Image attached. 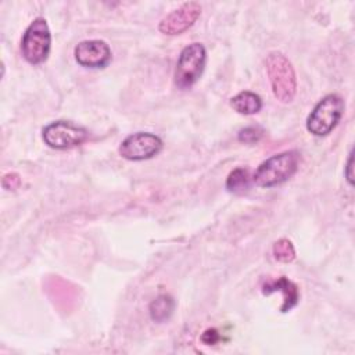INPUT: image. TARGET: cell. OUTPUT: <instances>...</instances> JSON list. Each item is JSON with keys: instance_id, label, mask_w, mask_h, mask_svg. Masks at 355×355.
<instances>
[{"instance_id": "12", "label": "cell", "mask_w": 355, "mask_h": 355, "mask_svg": "<svg viewBox=\"0 0 355 355\" xmlns=\"http://www.w3.org/2000/svg\"><path fill=\"white\" fill-rule=\"evenodd\" d=\"M173 308H175L173 298L168 294H159L151 301L148 306L150 318L157 323H164L171 318Z\"/></svg>"}, {"instance_id": "2", "label": "cell", "mask_w": 355, "mask_h": 355, "mask_svg": "<svg viewBox=\"0 0 355 355\" xmlns=\"http://www.w3.org/2000/svg\"><path fill=\"white\" fill-rule=\"evenodd\" d=\"M300 157L295 151H283L263 161L255 171L252 180L259 187H273L288 180L298 168Z\"/></svg>"}, {"instance_id": "4", "label": "cell", "mask_w": 355, "mask_h": 355, "mask_svg": "<svg viewBox=\"0 0 355 355\" xmlns=\"http://www.w3.org/2000/svg\"><path fill=\"white\" fill-rule=\"evenodd\" d=\"M51 47V33L44 18H36L31 25L26 28L22 42H21V51L24 58L32 64L39 65L44 62L49 57Z\"/></svg>"}, {"instance_id": "11", "label": "cell", "mask_w": 355, "mask_h": 355, "mask_svg": "<svg viewBox=\"0 0 355 355\" xmlns=\"http://www.w3.org/2000/svg\"><path fill=\"white\" fill-rule=\"evenodd\" d=\"M230 105L239 114L254 115V114L261 111L262 100L257 93L250 92V90H244V92L237 93L234 97H232Z\"/></svg>"}, {"instance_id": "14", "label": "cell", "mask_w": 355, "mask_h": 355, "mask_svg": "<svg viewBox=\"0 0 355 355\" xmlns=\"http://www.w3.org/2000/svg\"><path fill=\"white\" fill-rule=\"evenodd\" d=\"M273 257L279 262H291L295 258V250L288 239H280L273 244Z\"/></svg>"}, {"instance_id": "9", "label": "cell", "mask_w": 355, "mask_h": 355, "mask_svg": "<svg viewBox=\"0 0 355 355\" xmlns=\"http://www.w3.org/2000/svg\"><path fill=\"white\" fill-rule=\"evenodd\" d=\"M73 55L76 62L85 68H104L111 61V49L104 40H83L76 44Z\"/></svg>"}, {"instance_id": "7", "label": "cell", "mask_w": 355, "mask_h": 355, "mask_svg": "<svg viewBox=\"0 0 355 355\" xmlns=\"http://www.w3.org/2000/svg\"><path fill=\"white\" fill-rule=\"evenodd\" d=\"M162 148V140L150 132L129 135L119 146V155L129 161H144L157 155Z\"/></svg>"}, {"instance_id": "18", "label": "cell", "mask_w": 355, "mask_h": 355, "mask_svg": "<svg viewBox=\"0 0 355 355\" xmlns=\"http://www.w3.org/2000/svg\"><path fill=\"white\" fill-rule=\"evenodd\" d=\"M354 154L352 151L349 153V157H348V161H347V165H345V171H344V175H345V179L348 182L349 186L354 184Z\"/></svg>"}, {"instance_id": "16", "label": "cell", "mask_w": 355, "mask_h": 355, "mask_svg": "<svg viewBox=\"0 0 355 355\" xmlns=\"http://www.w3.org/2000/svg\"><path fill=\"white\" fill-rule=\"evenodd\" d=\"M219 340H220V334L216 329H207L201 336V341L205 345H215Z\"/></svg>"}, {"instance_id": "10", "label": "cell", "mask_w": 355, "mask_h": 355, "mask_svg": "<svg viewBox=\"0 0 355 355\" xmlns=\"http://www.w3.org/2000/svg\"><path fill=\"white\" fill-rule=\"evenodd\" d=\"M276 291L283 294V304L280 306L282 312H288L298 304V300H300L298 287L295 283L288 280L286 276H280L277 279H269L262 284L263 294L269 295Z\"/></svg>"}, {"instance_id": "8", "label": "cell", "mask_w": 355, "mask_h": 355, "mask_svg": "<svg viewBox=\"0 0 355 355\" xmlns=\"http://www.w3.org/2000/svg\"><path fill=\"white\" fill-rule=\"evenodd\" d=\"M200 15H201V6L197 1L183 3L180 7L172 10L169 14H166L161 19L158 29L164 35H169V36L180 35L186 32L189 28H191Z\"/></svg>"}, {"instance_id": "3", "label": "cell", "mask_w": 355, "mask_h": 355, "mask_svg": "<svg viewBox=\"0 0 355 355\" xmlns=\"http://www.w3.org/2000/svg\"><path fill=\"white\" fill-rule=\"evenodd\" d=\"M344 112V100L338 94L324 96L306 118V129L313 136L329 135L340 122Z\"/></svg>"}, {"instance_id": "13", "label": "cell", "mask_w": 355, "mask_h": 355, "mask_svg": "<svg viewBox=\"0 0 355 355\" xmlns=\"http://www.w3.org/2000/svg\"><path fill=\"white\" fill-rule=\"evenodd\" d=\"M250 187V172L245 168L233 169L226 179V189L230 193H244Z\"/></svg>"}, {"instance_id": "1", "label": "cell", "mask_w": 355, "mask_h": 355, "mask_svg": "<svg viewBox=\"0 0 355 355\" xmlns=\"http://www.w3.org/2000/svg\"><path fill=\"white\" fill-rule=\"evenodd\" d=\"M265 65L273 96L282 103L293 101L297 93V78L290 60L280 51H270Z\"/></svg>"}, {"instance_id": "5", "label": "cell", "mask_w": 355, "mask_h": 355, "mask_svg": "<svg viewBox=\"0 0 355 355\" xmlns=\"http://www.w3.org/2000/svg\"><path fill=\"white\" fill-rule=\"evenodd\" d=\"M207 61V51L201 43L186 46L178 58L175 68V85L179 89L191 87L201 76Z\"/></svg>"}, {"instance_id": "17", "label": "cell", "mask_w": 355, "mask_h": 355, "mask_svg": "<svg viewBox=\"0 0 355 355\" xmlns=\"http://www.w3.org/2000/svg\"><path fill=\"white\" fill-rule=\"evenodd\" d=\"M19 182H21V179H19V176L17 173H7V175L3 176L1 184L7 190H14V189H17L19 186Z\"/></svg>"}, {"instance_id": "6", "label": "cell", "mask_w": 355, "mask_h": 355, "mask_svg": "<svg viewBox=\"0 0 355 355\" xmlns=\"http://www.w3.org/2000/svg\"><path fill=\"white\" fill-rule=\"evenodd\" d=\"M87 130L71 121H54L43 132V141L55 150H67L82 144L87 139Z\"/></svg>"}, {"instance_id": "15", "label": "cell", "mask_w": 355, "mask_h": 355, "mask_svg": "<svg viewBox=\"0 0 355 355\" xmlns=\"http://www.w3.org/2000/svg\"><path fill=\"white\" fill-rule=\"evenodd\" d=\"M263 135V130L258 126H247L244 129H241L237 135V139L239 141L244 143V144H254V143H258L261 140Z\"/></svg>"}]
</instances>
